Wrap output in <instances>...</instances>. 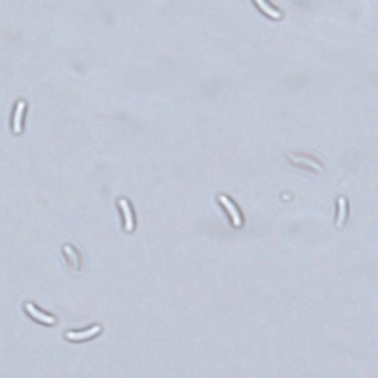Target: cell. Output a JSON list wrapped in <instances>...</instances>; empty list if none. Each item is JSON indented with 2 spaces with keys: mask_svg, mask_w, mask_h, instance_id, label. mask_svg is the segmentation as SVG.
I'll use <instances>...</instances> for the list:
<instances>
[{
  "mask_svg": "<svg viewBox=\"0 0 378 378\" xmlns=\"http://www.w3.org/2000/svg\"><path fill=\"white\" fill-rule=\"evenodd\" d=\"M119 205H120V208L123 211V216H125V229L128 232H132L134 230V216H132V211H131V206H129L128 200L120 199Z\"/></svg>",
  "mask_w": 378,
  "mask_h": 378,
  "instance_id": "obj_4",
  "label": "cell"
},
{
  "mask_svg": "<svg viewBox=\"0 0 378 378\" xmlns=\"http://www.w3.org/2000/svg\"><path fill=\"white\" fill-rule=\"evenodd\" d=\"M101 331V326H92L91 329H88V331H85V332H67V338L68 340H86V338H89V337H92V335H97L98 332Z\"/></svg>",
  "mask_w": 378,
  "mask_h": 378,
  "instance_id": "obj_5",
  "label": "cell"
},
{
  "mask_svg": "<svg viewBox=\"0 0 378 378\" xmlns=\"http://www.w3.org/2000/svg\"><path fill=\"white\" fill-rule=\"evenodd\" d=\"M26 110V103L20 101L17 104V110H15V117H14V132L20 134L21 132V125H23V114Z\"/></svg>",
  "mask_w": 378,
  "mask_h": 378,
  "instance_id": "obj_6",
  "label": "cell"
},
{
  "mask_svg": "<svg viewBox=\"0 0 378 378\" xmlns=\"http://www.w3.org/2000/svg\"><path fill=\"white\" fill-rule=\"evenodd\" d=\"M338 208H340V214H338V218H337V225L341 227L343 222L346 221V212H347V203H346L344 197L338 199Z\"/></svg>",
  "mask_w": 378,
  "mask_h": 378,
  "instance_id": "obj_7",
  "label": "cell"
},
{
  "mask_svg": "<svg viewBox=\"0 0 378 378\" xmlns=\"http://www.w3.org/2000/svg\"><path fill=\"white\" fill-rule=\"evenodd\" d=\"M254 2H255V5L260 8V11H261L263 14H266L267 17H270L273 20H280V18H282V12L277 11V9H274L267 0H254Z\"/></svg>",
  "mask_w": 378,
  "mask_h": 378,
  "instance_id": "obj_3",
  "label": "cell"
},
{
  "mask_svg": "<svg viewBox=\"0 0 378 378\" xmlns=\"http://www.w3.org/2000/svg\"><path fill=\"white\" fill-rule=\"evenodd\" d=\"M64 251H65V254L68 255V258L71 260V263H73V266L76 267V269H79V257H78V254H76V251H74V248H71V246H68V245H65L64 246Z\"/></svg>",
  "mask_w": 378,
  "mask_h": 378,
  "instance_id": "obj_8",
  "label": "cell"
},
{
  "mask_svg": "<svg viewBox=\"0 0 378 378\" xmlns=\"http://www.w3.org/2000/svg\"><path fill=\"white\" fill-rule=\"evenodd\" d=\"M26 310L30 313V316H33L36 321H39V322H42V324H46V325L55 324V318L49 316V315L42 313V312H40V310H37V309H36L31 303H27V304H26Z\"/></svg>",
  "mask_w": 378,
  "mask_h": 378,
  "instance_id": "obj_2",
  "label": "cell"
},
{
  "mask_svg": "<svg viewBox=\"0 0 378 378\" xmlns=\"http://www.w3.org/2000/svg\"><path fill=\"white\" fill-rule=\"evenodd\" d=\"M218 200H219L221 205L227 209V212H229V215L232 218L233 224H235L236 227H241V225H242V218H241V214H239L238 208L235 206V203H233L227 196H224V194H221V196L218 197Z\"/></svg>",
  "mask_w": 378,
  "mask_h": 378,
  "instance_id": "obj_1",
  "label": "cell"
}]
</instances>
